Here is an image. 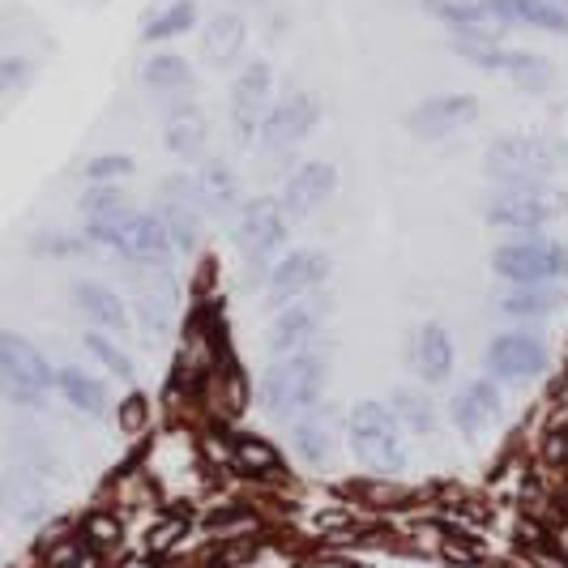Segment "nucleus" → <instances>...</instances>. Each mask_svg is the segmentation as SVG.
Listing matches in <instances>:
<instances>
[{"mask_svg": "<svg viewBox=\"0 0 568 568\" xmlns=\"http://www.w3.org/2000/svg\"><path fill=\"white\" fill-rule=\"evenodd\" d=\"M82 235L94 248L120 256V261H129L138 270H171L175 256H180L175 244H171L168 227L159 223V214L154 210H138V205L115 214V219H103V223H85Z\"/></svg>", "mask_w": 568, "mask_h": 568, "instance_id": "nucleus-1", "label": "nucleus"}, {"mask_svg": "<svg viewBox=\"0 0 568 568\" xmlns=\"http://www.w3.org/2000/svg\"><path fill=\"white\" fill-rule=\"evenodd\" d=\"M325 385H329V355L325 351L283 355V359H270V368L261 372V406L270 419L291 424L295 415L325 402Z\"/></svg>", "mask_w": 568, "mask_h": 568, "instance_id": "nucleus-2", "label": "nucleus"}, {"mask_svg": "<svg viewBox=\"0 0 568 568\" xmlns=\"http://www.w3.org/2000/svg\"><path fill=\"white\" fill-rule=\"evenodd\" d=\"M568 163V145L547 133H505L487 145L484 175L496 189H530L547 184Z\"/></svg>", "mask_w": 568, "mask_h": 568, "instance_id": "nucleus-3", "label": "nucleus"}, {"mask_svg": "<svg viewBox=\"0 0 568 568\" xmlns=\"http://www.w3.org/2000/svg\"><path fill=\"white\" fill-rule=\"evenodd\" d=\"M346 445L355 462L381 479H398L406 470V440L389 402H359L346 415Z\"/></svg>", "mask_w": 568, "mask_h": 568, "instance_id": "nucleus-4", "label": "nucleus"}, {"mask_svg": "<svg viewBox=\"0 0 568 568\" xmlns=\"http://www.w3.org/2000/svg\"><path fill=\"white\" fill-rule=\"evenodd\" d=\"M286 240H291V223H286L278 197H253L240 205L235 214V248L244 270L256 274H270V265L286 253Z\"/></svg>", "mask_w": 568, "mask_h": 568, "instance_id": "nucleus-5", "label": "nucleus"}, {"mask_svg": "<svg viewBox=\"0 0 568 568\" xmlns=\"http://www.w3.org/2000/svg\"><path fill=\"white\" fill-rule=\"evenodd\" d=\"M496 278L509 286H556L568 278V248L556 240H509L491 253Z\"/></svg>", "mask_w": 568, "mask_h": 568, "instance_id": "nucleus-6", "label": "nucleus"}, {"mask_svg": "<svg viewBox=\"0 0 568 568\" xmlns=\"http://www.w3.org/2000/svg\"><path fill=\"white\" fill-rule=\"evenodd\" d=\"M154 214H159V223L168 227L175 253L180 256L197 253L201 235H205V214H201V197H197V180H193V171H168V175L159 180Z\"/></svg>", "mask_w": 568, "mask_h": 568, "instance_id": "nucleus-7", "label": "nucleus"}, {"mask_svg": "<svg viewBox=\"0 0 568 568\" xmlns=\"http://www.w3.org/2000/svg\"><path fill=\"white\" fill-rule=\"evenodd\" d=\"M565 214V197L551 184L530 189H496L484 201V223L496 231H542Z\"/></svg>", "mask_w": 568, "mask_h": 568, "instance_id": "nucleus-8", "label": "nucleus"}, {"mask_svg": "<svg viewBox=\"0 0 568 568\" xmlns=\"http://www.w3.org/2000/svg\"><path fill=\"white\" fill-rule=\"evenodd\" d=\"M270 108H274V64L265 57L244 60L235 69V82H231V99H227V120L235 142L256 145L261 120H265Z\"/></svg>", "mask_w": 568, "mask_h": 568, "instance_id": "nucleus-9", "label": "nucleus"}, {"mask_svg": "<svg viewBox=\"0 0 568 568\" xmlns=\"http://www.w3.org/2000/svg\"><path fill=\"white\" fill-rule=\"evenodd\" d=\"M329 308H334V300H329L325 291L304 295V300L278 308V313H274V325H270V359L325 351V321H329Z\"/></svg>", "mask_w": 568, "mask_h": 568, "instance_id": "nucleus-10", "label": "nucleus"}, {"mask_svg": "<svg viewBox=\"0 0 568 568\" xmlns=\"http://www.w3.org/2000/svg\"><path fill=\"white\" fill-rule=\"evenodd\" d=\"M321 115H325V108H321V99H316L313 90H295V94H286V99H274V108L261 120L256 145H261L265 154L283 159L295 145H304L313 138Z\"/></svg>", "mask_w": 568, "mask_h": 568, "instance_id": "nucleus-11", "label": "nucleus"}, {"mask_svg": "<svg viewBox=\"0 0 568 568\" xmlns=\"http://www.w3.org/2000/svg\"><path fill=\"white\" fill-rule=\"evenodd\" d=\"M329 270H334V261L321 248H286L265 274V304L278 313V308L304 300V295H316L329 283Z\"/></svg>", "mask_w": 568, "mask_h": 568, "instance_id": "nucleus-12", "label": "nucleus"}, {"mask_svg": "<svg viewBox=\"0 0 568 568\" xmlns=\"http://www.w3.org/2000/svg\"><path fill=\"white\" fill-rule=\"evenodd\" d=\"M547 368H551L547 342L526 334V329H505V334L487 342L484 351V372L496 385H530Z\"/></svg>", "mask_w": 568, "mask_h": 568, "instance_id": "nucleus-13", "label": "nucleus"}, {"mask_svg": "<svg viewBox=\"0 0 568 568\" xmlns=\"http://www.w3.org/2000/svg\"><path fill=\"white\" fill-rule=\"evenodd\" d=\"M334 193H338V168L325 163V159H308V163H300V168L283 180L278 205H283L286 223L295 227V223L313 219L321 205H329Z\"/></svg>", "mask_w": 568, "mask_h": 568, "instance_id": "nucleus-14", "label": "nucleus"}, {"mask_svg": "<svg viewBox=\"0 0 568 568\" xmlns=\"http://www.w3.org/2000/svg\"><path fill=\"white\" fill-rule=\"evenodd\" d=\"M505 419V394L491 376H475L449 398V424L466 440H484L491 427Z\"/></svg>", "mask_w": 568, "mask_h": 568, "instance_id": "nucleus-15", "label": "nucleus"}, {"mask_svg": "<svg viewBox=\"0 0 568 568\" xmlns=\"http://www.w3.org/2000/svg\"><path fill=\"white\" fill-rule=\"evenodd\" d=\"M479 112H484V108H479L475 94H457V90H449V94H432V99H424L415 112L406 115V129H410L415 138H424V142H445V138L462 133L466 124H475Z\"/></svg>", "mask_w": 568, "mask_h": 568, "instance_id": "nucleus-16", "label": "nucleus"}, {"mask_svg": "<svg viewBox=\"0 0 568 568\" xmlns=\"http://www.w3.org/2000/svg\"><path fill=\"white\" fill-rule=\"evenodd\" d=\"M286 440H291V454L300 457L304 466H329L334 462V449H338V424H334V410L321 402L313 410L295 415L286 424Z\"/></svg>", "mask_w": 568, "mask_h": 568, "instance_id": "nucleus-17", "label": "nucleus"}, {"mask_svg": "<svg viewBox=\"0 0 568 568\" xmlns=\"http://www.w3.org/2000/svg\"><path fill=\"white\" fill-rule=\"evenodd\" d=\"M0 376L27 385V389H39V394H52L57 389V368L52 359L34 346L30 338L13 334V329H0Z\"/></svg>", "mask_w": 568, "mask_h": 568, "instance_id": "nucleus-18", "label": "nucleus"}, {"mask_svg": "<svg viewBox=\"0 0 568 568\" xmlns=\"http://www.w3.org/2000/svg\"><path fill=\"white\" fill-rule=\"evenodd\" d=\"M197 180V197H201V214L205 219H231L240 214L244 205V189H240V175L231 168L223 154H205L193 171Z\"/></svg>", "mask_w": 568, "mask_h": 568, "instance_id": "nucleus-19", "label": "nucleus"}, {"mask_svg": "<svg viewBox=\"0 0 568 568\" xmlns=\"http://www.w3.org/2000/svg\"><path fill=\"white\" fill-rule=\"evenodd\" d=\"M244 52H248V22H244V13H235V9L214 13L205 22V30H201V60L214 73H227V69H240Z\"/></svg>", "mask_w": 568, "mask_h": 568, "instance_id": "nucleus-20", "label": "nucleus"}, {"mask_svg": "<svg viewBox=\"0 0 568 568\" xmlns=\"http://www.w3.org/2000/svg\"><path fill=\"white\" fill-rule=\"evenodd\" d=\"M163 145H168L171 159L197 168L201 159L210 154V120L197 103H180L171 108L168 120H163Z\"/></svg>", "mask_w": 568, "mask_h": 568, "instance_id": "nucleus-21", "label": "nucleus"}, {"mask_svg": "<svg viewBox=\"0 0 568 568\" xmlns=\"http://www.w3.org/2000/svg\"><path fill=\"white\" fill-rule=\"evenodd\" d=\"M454 364H457V346L449 338V329L440 321L419 325L415 338H410V368H415V376L427 381V385H445L454 376Z\"/></svg>", "mask_w": 568, "mask_h": 568, "instance_id": "nucleus-22", "label": "nucleus"}, {"mask_svg": "<svg viewBox=\"0 0 568 568\" xmlns=\"http://www.w3.org/2000/svg\"><path fill=\"white\" fill-rule=\"evenodd\" d=\"M73 308L94 325V329H103V334H124L129 325H133V313H129V304H124V295L112 291L108 283H94V278H78L73 283Z\"/></svg>", "mask_w": 568, "mask_h": 568, "instance_id": "nucleus-23", "label": "nucleus"}, {"mask_svg": "<svg viewBox=\"0 0 568 568\" xmlns=\"http://www.w3.org/2000/svg\"><path fill=\"white\" fill-rule=\"evenodd\" d=\"M487 18L500 27H530L547 34H568V9L556 0H484Z\"/></svg>", "mask_w": 568, "mask_h": 568, "instance_id": "nucleus-24", "label": "nucleus"}, {"mask_svg": "<svg viewBox=\"0 0 568 568\" xmlns=\"http://www.w3.org/2000/svg\"><path fill=\"white\" fill-rule=\"evenodd\" d=\"M150 283L138 286V321L150 338H163L171 329V316H175V283H171V270H145Z\"/></svg>", "mask_w": 568, "mask_h": 568, "instance_id": "nucleus-25", "label": "nucleus"}, {"mask_svg": "<svg viewBox=\"0 0 568 568\" xmlns=\"http://www.w3.org/2000/svg\"><path fill=\"white\" fill-rule=\"evenodd\" d=\"M57 394L73 410H82L90 419H103L108 410H112V389H108V381L103 376H94V372L85 368H57Z\"/></svg>", "mask_w": 568, "mask_h": 568, "instance_id": "nucleus-26", "label": "nucleus"}, {"mask_svg": "<svg viewBox=\"0 0 568 568\" xmlns=\"http://www.w3.org/2000/svg\"><path fill=\"white\" fill-rule=\"evenodd\" d=\"M491 304L509 321H530L535 325V321H547V316H556L565 308V291L560 286H509Z\"/></svg>", "mask_w": 568, "mask_h": 568, "instance_id": "nucleus-27", "label": "nucleus"}, {"mask_svg": "<svg viewBox=\"0 0 568 568\" xmlns=\"http://www.w3.org/2000/svg\"><path fill=\"white\" fill-rule=\"evenodd\" d=\"M449 52L462 57L466 64H475V69H484V73H505V69H509V57H513L509 43H500L487 27L449 30Z\"/></svg>", "mask_w": 568, "mask_h": 568, "instance_id": "nucleus-28", "label": "nucleus"}, {"mask_svg": "<svg viewBox=\"0 0 568 568\" xmlns=\"http://www.w3.org/2000/svg\"><path fill=\"white\" fill-rule=\"evenodd\" d=\"M227 454H231V466H235V470L256 475V479H283L286 475L283 454H278L265 436H253V432H235V436H227Z\"/></svg>", "mask_w": 568, "mask_h": 568, "instance_id": "nucleus-29", "label": "nucleus"}, {"mask_svg": "<svg viewBox=\"0 0 568 568\" xmlns=\"http://www.w3.org/2000/svg\"><path fill=\"white\" fill-rule=\"evenodd\" d=\"M389 410H394V419L402 424V432H415V436H436V427H440V410H436L432 394L419 389V385L394 389Z\"/></svg>", "mask_w": 568, "mask_h": 568, "instance_id": "nucleus-30", "label": "nucleus"}, {"mask_svg": "<svg viewBox=\"0 0 568 568\" xmlns=\"http://www.w3.org/2000/svg\"><path fill=\"white\" fill-rule=\"evenodd\" d=\"M138 78L150 94H184L193 85V64L180 57V52H154L142 60Z\"/></svg>", "mask_w": 568, "mask_h": 568, "instance_id": "nucleus-31", "label": "nucleus"}, {"mask_svg": "<svg viewBox=\"0 0 568 568\" xmlns=\"http://www.w3.org/2000/svg\"><path fill=\"white\" fill-rule=\"evenodd\" d=\"M197 27V0H168L159 4L154 13H145L142 22V43H168V39H180Z\"/></svg>", "mask_w": 568, "mask_h": 568, "instance_id": "nucleus-32", "label": "nucleus"}, {"mask_svg": "<svg viewBox=\"0 0 568 568\" xmlns=\"http://www.w3.org/2000/svg\"><path fill=\"white\" fill-rule=\"evenodd\" d=\"M505 78H509L517 90H526V94H547V90L556 85V69H551V60H547V57H535V52L513 48Z\"/></svg>", "mask_w": 568, "mask_h": 568, "instance_id": "nucleus-33", "label": "nucleus"}, {"mask_svg": "<svg viewBox=\"0 0 568 568\" xmlns=\"http://www.w3.org/2000/svg\"><path fill=\"white\" fill-rule=\"evenodd\" d=\"M424 13L427 18H436L440 27H449V30L491 27L484 0H424Z\"/></svg>", "mask_w": 568, "mask_h": 568, "instance_id": "nucleus-34", "label": "nucleus"}, {"mask_svg": "<svg viewBox=\"0 0 568 568\" xmlns=\"http://www.w3.org/2000/svg\"><path fill=\"white\" fill-rule=\"evenodd\" d=\"M78 210H82L85 223H103V219H115V214L133 210V201L124 197V189H120V184H85Z\"/></svg>", "mask_w": 568, "mask_h": 568, "instance_id": "nucleus-35", "label": "nucleus"}, {"mask_svg": "<svg viewBox=\"0 0 568 568\" xmlns=\"http://www.w3.org/2000/svg\"><path fill=\"white\" fill-rule=\"evenodd\" d=\"M82 346L90 351V359H99L103 368L120 376V381H133V359H129V351L112 338V334H103V329H85Z\"/></svg>", "mask_w": 568, "mask_h": 568, "instance_id": "nucleus-36", "label": "nucleus"}, {"mask_svg": "<svg viewBox=\"0 0 568 568\" xmlns=\"http://www.w3.org/2000/svg\"><path fill=\"white\" fill-rule=\"evenodd\" d=\"M133 175V159L129 154H94L82 168L85 184H120Z\"/></svg>", "mask_w": 568, "mask_h": 568, "instance_id": "nucleus-37", "label": "nucleus"}, {"mask_svg": "<svg viewBox=\"0 0 568 568\" xmlns=\"http://www.w3.org/2000/svg\"><path fill=\"white\" fill-rule=\"evenodd\" d=\"M39 256H85L94 253V244L85 235H73V231H43L34 244H30Z\"/></svg>", "mask_w": 568, "mask_h": 568, "instance_id": "nucleus-38", "label": "nucleus"}, {"mask_svg": "<svg viewBox=\"0 0 568 568\" xmlns=\"http://www.w3.org/2000/svg\"><path fill=\"white\" fill-rule=\"evenodd\" d=\"M34 78V60L30 57H0V99L27 90Z\"/></svg>", "mask_w": 568, "mask_h": 568, "instance_id": "nucleus-39", "label": "nucleus"}, {"mask_svg": "<svg viewBox=\"0 0 568 568\" xmlns=\"http://www.w3.org/2000/svg\"><path fill=\"white\" fill-rule=\"evenodd\" d=\"M115 539H120V526H115L112 517H90V526H85V542L90 547H108Z\"/></svg>", "mask_w": 568, "mask_h": 568, "instance_id": "nucleus-40", "label": "nucleus"}, {"mask_svg": "<svg viewBox=\"0 0 568 568\" xmlns=\"http://www.w3.org/2000/svg\"><path fill=\"white\" fill-rule=\"evenodd\" d=\"M547 457H551L556 466H568V427L547 436Z\"/></svg>", "mask_w": 568, "mask_h": 568, "instance_id": "nucleus-41", "label": "nucleus"}, {"mask_svg": "<svg viewBox=\"0 0 568 568\" xmlns=\"http://www.w3.org/2000/svg\"><path fill=\"white\" fill-rule=\"evenodd\" d=\"M142 419H145V402L142 398H129V410H120V424L138 427Z\"/></svg>", "mask_w": 568, "mask_h": 568, "instance_id": "nucleus-42", "label": "nucleus"}]
</instances>
